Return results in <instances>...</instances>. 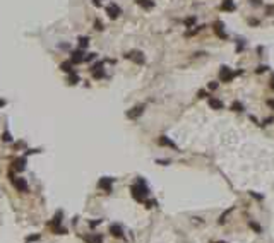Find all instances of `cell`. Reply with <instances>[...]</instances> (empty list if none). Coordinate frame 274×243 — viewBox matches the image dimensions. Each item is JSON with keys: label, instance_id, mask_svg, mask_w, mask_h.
<instances>
[{"label": "cell", "instance_id": "ba28073f", "mask_svg": "<svg viewBox=\"0 0 274 243\" xmlns=\"http://www.w3.org/2000/svg\"><path fill=\"white\" fill-rule=\"evenodd\" d=\"M144 108H146L144 104H139V106H134V108H130V110H129V111H127V117L134 120V118H137V117H141V115H142V113H144Z\"/></svg>", "mask_w": 274, "mask_h": 243}, {"label": "cell", "instance_id": "d590c367", "mask_svg": "<svg viewBox=\"0 0 274 243\" xmlns=\"http://www.w3.org/2000/svg\"><path fill=\"white\" fill-rule=\"evenodd\" d=\"M252 4L254 5H261V0H252Z\"/></svg>", "mask_w": 274, "mask_h": 243}, {"label": "cell", "instance_id": "603a6c76", "mask_svg": "<svg viewBox=\"0 0 274 243\" xmlns=\"http://www.w3.org/2000/svg\"><path fill=\"white\" fill-rule=\"evenodd\" d=\"M248 226H250V228H252L254 231H255V233H262V228L259 224H257V223H254V221H248Z\"/></svg>", "mask_w": 274, "mask_h": 243}, {"label": "cell", "instance_id": "8d00e7d4", "mask_svg": "<svg viewBox=\"0 0 274 243\" xmlns=\"http://www.w3.org/2000/svg\"><path fill=\"white\" fill-rule=\"evenodd\" d=\"M271 87L274 89V75H272V79H271Z\"/></svg>", "mask_w": 274, "mask_h": 243}, {"label": "cell", "instance_id": "8992f818", "mask_svg": "<svg viewBox=\"0 0 274 243\" xmlns=\"http://www.w3.org/2000/svg\"><path fill=\"white\" fill-rule=\"evenodd\" d=\"M111 185H113V178H110V176H103V178H100V182H98V187H100L101 190H104L106 194L111 192Z\"/></svg>", "mask_w": 274, "mask_h": 243}, {"label": "cell", "instance_id": "5bb4252c", "mask_svg": "<svg viewBox=\"0 0 274 243\" xmlns=\"http://www.w3.org/2000/svg\"><path fill=\"white\" fill-rule=\"evenodd\" d=\"M84 241L86 243H101L103 241V236L101 234H89V236H84Z\"/></svg>", "mask_w": 274, "mask_h": 243}, {"label": "cell", "instance_id": "7a4b0ae2", "mask_svg": "<svg viewBox=\"0 0 274 243\" xmlns=\"http://www.w3.org/2000/svg\"><path fill=\"white\" fill-rule=\"evenodd\" d=\"M62 216H64V212H62V211H57L55 217H53V219H52L50 223H48V226H52V228H53V231H55L57 234H65V233H67V230H65V228H60Z\"/></svg>", "mask_w": 274, "mask_h": 243}, {"label": "cell", "instance_id": "5b68a950", "mask_svg": "<svg viewBox=\"0 0 274 243\" xmlns=\"http://www.w3.org/2000/svg\"><path fill=\"white\" fill-rule=\"evenodd\" d=\"M235 77V74H233V70L230 69V67H221V69H219V81H221V82H230L231 79Z\"/></svg>", "mask_w": 274, "mask_h": 243}, {"label": "cell", "instance_id": "44dd1931", "mask_svg": "<svg viewBox=\"0 0 274 243\" xmlns=\"http://www.w3.org/2000/svg\"><path fill=\"white\" fill-rule=\"evenodd\" d=\"M77 41H79V46L81 48H86L87 45H89V38H87V36H81Z\"/></svg>", "mask_w": 274, "mask_h": 243}, {"label": "cell", "instance_id": "836d02e7", "mask_svg": "<svg viewBox=\"0 0 274 243\" xmlns=\"http://www.w3.org/2000/svg\"><path fill=\"white\" fill-rule=\"evenodd\" d=\"M100 223H101V221H93V223H89V226H91V228H94V226H98Z\"/></svg>", "mask_w": 274, "mask_h": 243}, {"label": "cell", "instance_id": "ffe728a7", "mask_svg": "<svg viewBox=\"0 0 274 243\" xmlns=\"http://www.w3.org/2000/svg\"><path fill=\"white\" fill-rule=\"evenodd\" d=\"M93 77L94 79H103L104 77V69H94L93 70Z\"/></svg>", "mask_w": 274, "mask_h": 243}, {"label": "cell", "instance_id": "d6986e66", "mask_svg": "<svg viewBox=\"0 0 274 243\" xmlns=\"http://www.w3.org/2000/svg\"><path fill=\"white\" fill-rule=\"evenodd\" d=\"M79 81H81V79H79V75H77V72H70L69 74V84H72V86H75V84L79 82Z\"/></svg>", "mask_w": 274, "mask_h": 243}, {"label": "cell", "instance_id": "7402d4cb", "mask_svg": "<svg viewBox=\"0 0 274 243\" xmlns=\"http://www.w3.org/2000/svg\"><path fill=\"white\" fill-rule=\"evenodd\" d=\"M231 110H233V111H243V104L235 101V103H231Z\"/></svg>", "mask_w": 274, "mask_h": 243}, {"label": "cell", "instance_id": "30bf717a", "mask_svg": "<svg viewBox=\"0 0 274 243\" xmlns=\"http://www.w3.org/2000/svg\"><path fill=\"white\" fill-rule=\"evenodd\" d=\"M70 55H72V56H70V63H81V62H84L82 50H74Z\"/></svg>", "mask_w": 274, "mask_h": 243}, {"label": "cell", "instance_id": "8fae6325", "mask_svg": "<svg viewBox=\"0 0 274 243\" xmlns=\"http://www.w3.org/2000/svg\"><path fill=\"white\" fill-rule=\"evenodd\" d=\"M110 233H111V236H115V238H123V230L120 224H111L110 226Z\"/></svg>", "mask_w": 274, "mask_h": 243}, {"label": "cell", "instance_id": "e575fe53", "mask_svg": "<svg viewBox=\"0 0 274 243\" xmlns=\"http://www.w3.org/2000/svg\"><path fill=\"white\" fill-rule=\"evenodd\" d=\"M267 104H269L271 108H272V110H274V100H269V101H267Z\"/></svg>", "mask_w": 274, "mask_h": 243}, {"label": "cell", "instance_id": "2e32d148", "mask_svg": "<svg viewBox=\"0 0 274 243\" xmlns=\"http://www.w3.org/2000/svg\"><path fill=\"white\" fill-rule=\"evenodd\" d=\"M137 2V5H141L142 9H152L154 7V2L152 0H135Z\"/></svg>", "mask_w": 274, "mask_h": 243}, {"label": "cell", "instance_id": "7c38bea8", "mask_svg": "<svg viewBox=\"0 0 274 243\" xmlns=\"http://www.w3.org/2000/svg\"><path fill=\"white\" fill-rule=\"evenodd\" d=\"M158 144H159V146H166V147H171V149H177V144H175L173 140H170L166 135H161L159 139H158Z\"/></svg>", "mask_w": 274, "mask_h": 243}, {"label": "cell", "instance_id": "f546056e", "mask_svg": "<svg viewBox=\"0 0 274 243\" xmlns=\"http://www.w3.org/2000/svg\"><path fill=\"white\" fill-rule=\"evenodd\" d=\"M94 26H96V29H98V31H103V29H104L103 24H101L100 21H94Z\"/></svg>", "mask_w": 274, "mask_h": 243}, {"label": "cell", "instance_id": "9c48e42d", "mask_svg": "<svg viewBox=\"0 0 274 243\" xmlns=\"http://www.w3.org/2000/svg\"><path fill=\"white\" fill-rule=\"evenodd\" d=\"M24 168H26V158H17L10 166L12 171H24Z\"/></svg>", "mask_w": 274, "mask_h": 243}, {"label": "cell", "instance_id": "ac0fdd59", "mask_svg": "<svg viewBox=\"0 0 274 243\" xmlns=\"http://www.w3.org/2000/svg\"><path fill=\"white\" fill-rule=\"evenodd\" d=\"M60 70H62V72H67V74L74 72V69H72V63H70V62H64V63H60Z\"/></svg>", "mask_w": 274, "mask_h": 243}, {"label": "cell", "instance_id": "e0dca14e", "mask_svg": "<svg viewBox=\"0 0 274 243\" xmlns=\"http://www.w3.org/2000/svg\"><path fill=\"white\" fill-rule=\"evenodd\" d=\"M209 106H211L213 110H221L223 103L219 100H216V98H209Z\"/></svg>", "mask_w": 274, "mask_h": 243}, {"label": "cell", "instance_id": "4fadbf2b", "mask_svg": "<svg viewBox=\"0 0 274 243\" xmlns=\"http://www.w3.org/2000/svg\"><path fill=\"white\" fill-rule=\"evenodd\" d=\"M223 27H225V24H223L221 21H217V22H214V33H216L217 36H219V38H226V33H225V29H223Z\"/></svg>", "mask_w": 274, "mask_h": 243}, {"label": "cell", "instance_id": "277c9868", "mask_svg": "<svg viewBox=\"0 0 274 243\" xmlns=\"http://www.w3.org/2000/svg\"><path fill=\"white\" fill-rule=\"evenodd\" d=\"M125 56L129 60H132L134 63H137V65H142L144 62H146V56H144V53L141 52V50H132V52H129Z\"/></svg>", "mask_w": 274, "mask_h": 243}, {"label": "cell", "instance_id": "f1b7e54d", "mask_svg": "<svg viewBox=\"0 0 274 243\" xmlns=\"http://www.w3.org/2000/svg\"><path fill=\"white\" fill-rule=\"evenodd\" d=\"M36 240H39V234H31V236H27V241H36Z\"/></svg>", "mask_w": 274, "mask_h": 243}, {"label": "cell", "instance_id": "83f0119b", "mask_svg": "<svg viewBox=\"0 0 274 243\" xmlns=\"http://www.w3.org/2000/svg\"><path fill=\"white\" fill-rule=\"evenodd\" d=\"M265 70H267V67H265V65H259L255 69V72H257V74H262V72H265Z\"/></svg>", "mask_w": 274, "mask_h": 243}, {"label": "cell", "instance_id": "d6a6232c", "mask_svg": "<svg viewBox=\"0 0 274 243\" xmlns=\"http://www.w3.org/2000/svg\"><path fill=\"white\" fill-rule=\"evenodd\" d=\"M206 96H207V92H206V91H199V98H206Z\"/></svg>", "mask_w": 274, "mask_h": 243}, {"label": "cell", "instance_id": "74e56055", "mask_svg": "<svg viewBox=\"0 0 274 243\" xmlns=\"http://www.w3.org/2000/svg\"><path fill=\"white\" fill-rule=\"evenodd\" d=\"M2 106H5V101L4 100H0V108H2Z\"/></svg>", "mask_w": 274, "mask_h": 243}, {"label": "cell", "instance_id": "d4e9b609", "mask_svg": "<svg viewBox=\"0 0 274 243\" xmlns=\"http://www.w3.org/2000/svg\"><path fill=\"white\" fill-rule=\"evenodd\" d=\"M96 58V53H87L86 56H84V62H91V60H94Z\"/></svg>", "mask_w": 274, "mask_h": 243}, {"label": "cell", "instance_id": "484cf974", "mask_svg": "<svg viewBox=\"0 0 274 243\" xmlns=\"http://www.w3.org/2000/svg\"><path fill=\"white\" fill-rule=\"evenodd\" d=\"M194 22H195V17H188V19H185V26L190 27V26H194Z\"/></svg>", "mask_w": 274, "mask_h": 243}, {"label": "cell", "instance_id": "3957f363", "mask_svg": "<svg viewBox=\"0 0 274 243\" xmlns=\"http://www.w3.org/2000/svg\"><path fill=\"white\" fill-rule=\"evenodd\" d=\"M9 178H10V182H12V185L16 188H17L19 192H26L27 190V183L24 178H19V176H14V171L10 169V173H9Z\"/></svg>", "mask_w": 274, "mask_h": 243}, {"label": "cell", "instance_id": "9a60e30c", "mask_svg": "<svg viewBox=\"0 0 274 243\" xmlns=\"http://www.w3.org/2000/svg\"><path fill=\"white\" fill-rule=\"evenodd\" d=\"M221 10H226V12H233V10H235V4H233V0H223Z\"/></svg>", "mask_w": 274, "mask_h": 243}, {"label": "cell", "instance_id": "4316f807", "mask_svg": "<svg viewBox=\"0 0 274 243\" xmlns=\"http://www.w3.org/2000/svg\"><path fill=\"white\" fill-rule=\"evenodd\" d=\"M231 211H233V209H228V211H225V214H223V216H221V217H219V224H223V223H225V217H226V216H228V214H230V212H231Z\"/></svg>", "mask_w": 274, "mask_h": 243}, {"label": "cell", "instance_id": "6da1fadb", "mask_svg": "<svg viewBox=\"0 0 274 243\" xmlns=\"http://www.w3.org/2000/svg\"><path fill=\"white\" fill-rule=\"evenodd\" d=\"M130 194L137 202H146V197L149 195V188H148V185H146V182H144L142 178H139L137 183L130 187Z\"/></svg>", "mask_w": 274, "mask_h": 243}, {"label": "cell", "instance_id": "52a82bcc", "mask_svg": "<svg viewBox=\"0 0 274 243\" xmlns=\"http://www.w3.org/2000/svg\"><path fill=\"white\" fill-rule=\"evenodd\" d=\"M106 14H108V17L110 19H118L120 17V14H122V9H120V7H118L117 4H110L108 7H106Z\"/></svg>", "mask_w": 274, "mask_h": 243}, {"label": "cell", "instance_id": "cb8c5ba5", "mask_svg": "<svg viewBox=\"0 0 274 243\" xmlns=\"http://www.w3.org/2000/svg\"><path fill=\"white\" fill-rule=\"evenodd\" d=\"M2 140H4V142H10V140H12L10 132H4V134H2Z\"/></svg>", "mask_w": 274, "mask_h": 243}, {"label": "cell", "instance_id": "4dcf8cb0", "mask_svg": "<svg viewBox=\"0 0 274 243\" xmlns=\"http://www.w3.org/2000/svg\"><path fill=\"white\" fill-rule=\"evenodd\" d=\"M103 2H104V0H93V4H94L96 7H100V5H103Z\"/></svg>", "mask_w": 274, "mask_h": 243}, {"label": "cell", "instance_id": "1f68e13d", "mask_svg": "<svg viewBox=\"0 0 274 243\" xmlns=\"http://www.w3.org/2000/svg\"><path fill=\"white\" fill-rule=\"evenodd\" d=\"M216 87H217V82H211V84H209V89H216Z\"/></svg>", "mask_w": 274, "mask_h": 243}]
</instances>
